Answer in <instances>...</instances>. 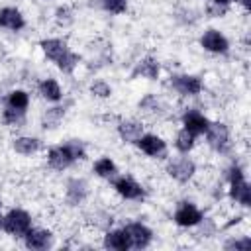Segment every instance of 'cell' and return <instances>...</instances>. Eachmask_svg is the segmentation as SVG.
I'll list each match as a JSON object with an SVG mask.
<instances>
[{
  "instance_id": "7402d4cb",
  "label": "cell",
  "mask_w": 251,
  "mask_h": 251,
  "mask_svg": "<svg viewBox=\"0 0 251 251\" xmlns=\"http://www.w3.org/2000/svg\"><path fill=\"white\" fill-rule=\"evenodd\" d=\"M27 94L24 90H12L10 96H8V106L10 108H16V110H25L27 108Z\"/></svg>"
},
{
  "instance_id": "ac0fdd59",
  "label": "cell",
  "mask_w": 251,
  "mask_h": 251,
  "mask_svg": "<svg viewBox=\"0 0 251 251\" xmlns=\"http://www.w3.org/2000/svg\"><path fill=\"white\" fill-rule=\"evenodd\" d=\"M14 149L18 153H22V155H31V153H35L39 149V141L33 139V137H18L14 141Z\"/></svg>"
},
{
  "instance_id": "f1b7e54d",
  "label": "cell",
  "mask_w": 251,
  "mask_h": 251,
  "mask_svg": "<svg viewBox=\"0 0 251 251\" xmlns=\"http://www.w3.org/2000/svg\"><path fill=\"white\" fill-rule=\"evenodd\" d=\"M214 2H216V4H222V6H226V4H227V2H231V0H214ZM243 2H245V6L249 8V0H243Z\"/></svg>"
},
{
  "instance_id": "f546056e",
  "label": "cell",
  "mask_w": 251,
  "mask_h": 251,
  "mask_svg": "<svg viewBox=\"0 0 251 251\" xmlns=\"http://www.w3.org/2000/svg\"><path fill=\"white\" fill-rule=\"evenodd\" d=\"M0 206H2V202H0Z\"/></svg>"
},
{
  "instance_id": "52a82bcc",
  "label": "cell",
  "mask_w": 251,
  "mask_h": 251,
  "mask_svg": "<svg viewBox=\"0 0 251 251\" xmlns=\"http://www.w3.org/2000/svg\"><path fill=\"white\" fill-rule=\"evenodd\" d=\"M200 43H202L204 49H208L212 53H226L227 51V39L220 31H216V29H208L202 35Z\"/></svg>"
},
{
  "instance_id": "30bf717a",
  "label": "cell",
  "mask_w": 251,
  "mask_h": 251,
  "mask_svg": "<svg viewBox=\"0 0 251 251\" xmlns=\"http://www.w3.org/2000/svg\"><path fill=\"white\" fill-rule=\"evenodd\" d=\"M126 233L133 247H145L151 241V229L145 227L143 224H129L126 227Z\"/></svg>"
},
{
  "instance_id": "3957f363",
  "label": "cell",
  "mask_w": 251,
  "mask_h": 251,
  "mask_svg": "<svg viewBox=\"0 0 251 251\" xmlns=\"http://www.w3.org/2000/svg\"><path fill=\"white\" fill-rule=\"evenodd\" d=\"M229 182H231V198L233 200H237L239 204H243V206H249L251 204V188H249V184L245 182V178H243V173H241V169L239 167H233L231 169V173H229Z\"/></svg>"
},
{
  "instance_id": "603a6c76",
  "label": "cell",
  "mask_w": 251,
  "mask_h": 251,
  "mask_svg": "<svg viewBox=\"0 0 251 251\" xmlns=\"http://www.w3.org/2000/svg\"><path fill=\"white\" fill-rule=\"evenodd\" d=\"M192 145H194V135L190 131H186V129L178 131V135H176V149L186 153V151L192 149Z\"/></svg>"
},
{
  "instance_id": "5b68a950",
  "label": "cell",
  "mask_w": 251,
  "mask_h": 251,
  "mask_svg": "<svg viewBox=\"0 0 251 251\" xmlns=\"http://www.w3.org/2000/svg\"><path fill=\"white\" fill-rule=\"evenodd\" d=\"M175 222L182 227H190V226H196L202 222V214L198 212V208H194L192 204L188 202H182L178 206V210L175 212Z\"/></svg>"
},
{
  "instance_id": "484cf974",
  "label": "cell",
  "mask_w": 251,
  "mask_h": 251,
  "mask_svg": "<svg viewBox=\"0 0 251 251\" xmlns=\"http://www.w3.org/2000/svg\"><path fill=\"white\" fill-rule=\"evenodd\" d=\"M102 4L112 14H122V12H126V6H127L126 0H102Z\"/></svg>"
},
{
  "instance_id": "83f0119b",
  "label": "cell",
  "mask_w": 251,
  "mask_h": 251,
  "mask_svg": "<svg viewBox=\"0 0 251 251\" xmlns=\"http://www.w3.org/2000/svg\"><path fill=\"white\" fill-rule=\"evenodd\" d=\"M251 247V239L249 237H243L239 241H229L226 243V249H241V251H247Z\"/></svg>"
},
{
  "instance_id": "4fadbf2b",
  "label": "cell",
  "mask_w": 251,
  "mask_h": 251,
  "mask_svg": "<svg viewBox=\"0 0 251 251\" xmlns=\"http://www.w3.org/2000/svg\"><path fill=\"white\" fill-rule=\"evenodd\" d=\"M51 243V233L45 229H27L25 233V245L29 249H45Z\"/></svg>"
},
{
  "instance_id": "8992f818",
  "label": "cell",
  "mask_w": 251,
  "mask_h": 251,
  "mask_svg": "<svg viewBox=\"0 0 251 251\" xmlns=\"http://www.w3.org/2000/svg\"><path fill=\"white\" fill-rule=\"evenodd\" d=\"M182 126H184L186 131H190V133L196 137V135H200V133H206L210 122H208V118H204L200 112H194V110H192V112H186V114L182 116Z\"/></svg>"
},
{
  "instance_id": "cb8c5ba5",
  "label": "cell",
  "mask_w": 251,
  "mask_h": 251,
  "mask_svg": "<svg viewBox=\"0 0 251 251\" xmlns=\"http://www.w3.org/2000/svg\"><path fill=\"white\" fill-rule=\"evenodd\" d=\"M4 122L10 124V126H16L20 122H24V110H16V108H10L4 110Z\"/></svg>"
},
{
  "instance_id": "7a4b0ae2",
  "label": "cell",
  "mask_w": 251,
  "mask_h": 251,
  "mask_svg": "<svg viewBox=\"0 0 251 251\" xmlns=\"http://www.w3.org/2000/svg\"><path fill=\"white\" fill-rule=\"evenodd\" d=\"M29 227H31V218L24 210H12L2 220V229L12 235H25Z\"/></svg>"
},
{
  "instance_id": "9c48e42d",
  "label": "cell",
  "mask_w": 251,
  "mask_h": 251,
  "mask_svg": "<svg viewBox=\"0 0 251 251\" xmlns=\"http://www.w3.org/2000/svg\"><path fill=\"white\" fill-rule=\"evenodd\" d=\"M114 188L118 190V194H122V196L127 198V200H135V198H141V196H143V188H141L135 180H131V178H127V176L116 178V180H114Z\"/></svg>"
},
{
  "instance_id": "ba28073f",
  "label": "cell",
  "mask_w": 251,
  "mask_h": 251,
  "mask_svg": "<svg viewBox=\"0 0 251 251\" xmlns=\"http://www.w3.org/2000/svg\"><path fill=\"white\" fill-rule=\"evenodd\" d=\"M173 86L180 92V94H184V96H194V94H198L200 90H202V82H200V78H196V76H188V75H182V76H173Z\"/></svg>"
},
{
  "instance_id": "d4e9b609",
  "label": "cell",
  "mask_w": 251,
  "mask_h": 251,
  "mask_svg": "<svg viewBox=\"0 0 251 251\" xmlns=\"http://www.w3.org/2000/svg\"><path fill=\"white\" fill-rule=\"evenodd\" d=\"M76 61H78V57H76V55H73V53L69 51L63 59H59V61H57V67H59L61 71H65V73H71V71L75 69Z\"/></svg>"
},
{
  "instance_id": "5bb4252c",
  "label": "cell",
  "mask_w": 251,
  "mask_h": 251,
  "mask_svg": "<svg viewBox=\"0 0 251 251\" xmlns=\"http://www.w3.org/2000/svg\"><path fill=\"white\" fill-rule=\"evenodd\" d=\"M0 27L8 29H22L24 27V18L16 8H4L0 10Z\"/></svg>"
},
{
  "instance_id": "d6986e66",
  "label": "cell",
  "mask_w": 251,
  "mask_h": 251,
  "mask_svg": "<svg viewBox=\"0 0 251 251\" xmlns=\"http://www.w3.org/2000/svg\"><path fill=\"white\" fill-rule=\"evenodd\" d=\"M94 171H96V175H98V176L112 178V176L116 175V165L112 163V159L102 157V159H98V161L94 163Z\"/></svg>"
},
{
  "instance_id": "8fae6325",
  "label": "cell",
  "mask_w": 251,
  "mask_h": 251,
  "mask_svg": "<svg viewBox=\"0 0 251 251\" xmlns=\"http://www.w3.org/2000/svg\"><path fill=\"white\" fill-rule=\"evenodd\" d=\"M135 143L139 145V149L143 153H147L151 157H159V155L165 153V141L161 137H157V135H141Z\"/></svg>"
},
{
  "instance_id": "7c38bea8",
  "label": "cell",
  "mask_w": 251,
  "mask_h": 251,
  "mask_svg": "<svg viewBox=\"0 0 251 251\" xmlns=\"http://www.w3.org/2000/svg\"><path fill=\"white\" fill-rule=\"evenodd\" d=\"M104 245L108 249H116V251H126L131 247L129 237L126 233V229H118V231H108L104 237Z\"/></svg>"
},
{
  "instance_id": "ffe728a7",
  "label": "cell",
  "mask_w": 251,
  "mask_h": 251,
  "mask_svg": "<svg viewBox=\"0 0 251 251\" xmlns=\"http://www.w3.org/2000/svg\"><path fill=\"white\" fill-rule=\"evenodd\" d=\"M141 126L139 124H133V122H127V124H122L120 126V133L126 141H137L141 137Z\"/></svg>"
},
{
  "instance_id": "2e32d148",
  "label": "cell",
  "mask_w": 251,
  "mask_h": 251,
  "mask_svg": "<svg viewBox=\"0 0 251 251\" xmlns=\"http://www.w3.org/2000/svg\"><path fill=\"white\" fill-rule=\"evenodd\" d=\"M169 173H171L176 180L184 182V180H188V178L194 175V163H192L190 159H180V161H176V163H173V165L169 167Z\"/></svg>"
},
{
  "instance_id": "4316f807",
  "label": "cell",
  "mask_w": 251,
  "mask_h": 251,
  "mask_svg": "<svg viewBox=\"0 0 251 251\" xmlns=\"http://www.w3.org/2000/svg\"><path fill=\"white\" fill-rule=\"evenodd\" d=\"M92 94H96V96H102V98H106V96H110V86L106 84V82H102V80H98V82H94L92 84Z\"/></svg>"
},
{
  "instance_id": "44dd1931",
  "label": "cell",
  "mask_w": 251,
  "mask_h": 251,
  "mask_svg": "<svg viewBox=\"0 0 251 251\" xmlns=\"http://www.w3.org/2000/svg\"><path fill=\"white\" fill-rule=\"evenodd\" d=\"M135 75H141V76H147V78H157V75H159V63H155L153 59H147V61H143V63L137 65Z\"/></svg>"
},
{
  "instance_id": "6da1fadb",
  "label": "cell",
  "mask_w": 251,
  "mask_h": 251,
  "mask_svg": "<svg viewBox=\"0 0 251 251\" xmlns=\"http://www.w3.org/2000/svg\"><path fill=\"white\" fill-rule=\"evenodd\" d=\"M84 157V147L78 143V141H71V143H67V145H63V147H53L51 151H49V165L53 167V169H57V171H63V169H67L73 161H76V159H82Z\"/></svg>"
},
{
  "instance_id": "9a60e30c",
  "label": "cell",
  "mask_w": 251,
  "mask_h": 251,
  "mask_svg": "<svg viewBox=\"0 0 251 251\" xmlns=\"http://www.w3.org/2000/svg\"><path fill=\"white\" fill-rule=\"evenodd\" d=\"M41 47H43L45 55H47L51 61H55V63H57L59 59H63V57L69 53L65 41H61V39H45V41H41Z\"/></svg>"
},
{
  "instance_id": "277c9868",
  "label": "cell",
  "mask_w": 251,
  "mask_h": 251,
  "mask_svg": "<svg viewBox=\"0 0 251 251\" xmlns=\"http://www.w3.org/2000/svg\"><path fill=\"white\" fill-rule=\"evenodd\" d=\"M206 137H208V143L218 149V151H226L227 145H229V133H227V127L220 122L216 124H210L208 129H206Z\"/></svg>"
},
{
  "instance_id": "e0dca14e",
  "label": "cell",
  "mask_w": 251,
  "mask_h": 251,
  "mask_svg": "<svg viewBox=\"0 0 251 251\" xmlns=\"http://www.w3.org/2000/svg\"><path fill=\"white\" fill-rule=\"evenodd\" d=\"M39 92L43 94V98H47V100H51V102H57V100L61 98V88H59V84H57L53 78L43 80V82L39 84Z\"/></svg>"
}]
</instances>
